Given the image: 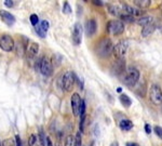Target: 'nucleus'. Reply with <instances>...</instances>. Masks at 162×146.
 <instances>
[{
  "label": "nucleus",
  "mask_w": 162,
  "mask_h": 146,
  "mask_svg": "<svg viewBox=\"0 0 162 146\" xmlns=\"http://www.w3.org/2000/svg\"><path fill=\"white\" fill-rule=\"evenodd\" d=\"M112 48H114V43H112L110 38H103L100 40V42L96 45L95 52H96L97 56L102 57V59H107V57L112 53Z\"/></svg>",
  "instance_id": "obj_1"
},
{
  "label": "nucleus",
  "mask_w": 162,
  "mask_h": 146,
  "mask_svg": "<svg viewBox=\"0 0 162 146\" xmlns=\"http://www.w3.org/2000/svg\"><path fill=\"white\" fill-rule=\"evenodd\" d=\"M75 75L76 74L72 70H67L63 74L62 76L59 77V86L61 89H64L65 91L69 92L72 91V88H74V85H75L76 80H75Z\"/></svg>",
  "instance_id": "obj_2"
},
{
  "label": "nucleus",
  "mask_w": 162,
  "mask_h": 146,
  "mask_svg": "<svg viewBox=\"0 0 162 146\" xmlns=\"http://www.w3.org/2000/svg\"><path fill=\"white\" fill-rule=\"evenodd\" d=\"M140 80V72L138 69H136L135 67H131L130 69L125 73L124 77H123V83H124L127 87H134Z\"/></svg>",
  "instance_id": "obj_3"
},
{
  "label": "nucleus",
  "mask_w": 162,
  "mask_h": 146,
  "mask_svg": "<svg viewBox=\"0 0 162 146\" xmlns=\"http://www.w3.org/2000/svg\"><path fill=\"white\" fill-rule=\"evenodd\" d=\"M129 45L130 42L129 40H120L116 46H114L112 48V54L115 55L117 59H124V55L128 52Z\"/></svg>",
  "instance_id": "obj_4"
},
{
  "label": "nucleus",
  "mask_w": 162,
  "mask_h": 146,
  "mask_svg": "<svg viewBox=\"0 0 162 146\" xmlns=\"http://www.w3.org/2000/svg\"><path fill=\"white\" fill-rule=\"evenodd\" d=\"M106 30L115 36L121 35L122 33L124 32V24L121 21H119V20L110 21V22L107 23Z\"/></svg>",
  "instance_id": "obj_5"
},
{
  "label": "nucleus",
  "mask_w": 162,
  "mask_h": 146,
  "mask_svg": "<svg viewBox=\"0 0 162 146\" xmlns=\"http://www.w3.org/2000/svg\"><path fill=\"white\" fill-rule=\"evenodd\" d=\"M149 98L155 105L162 104V90L158 85H153L149 89Z\"/></svg>",
  "instance_id": "obj_6"
},
{
  "label": "nucleus",
  "mask_w": 162,
  "mask_h": 146,
  "mask_svg": "<svg viewBox=\"0 0 162 146\" xmlns=\"http://www.w3.org/2000/svg\"><path fill=\"white\" fill-rule=\"evenodd\" d=\"M39 70L40 73L46 77H50L53 73V66L47 57L43 56L40 59V63H39Z\"/></svg>",
  "instance_id": "obj_7"
},
{
  "label": "nucleus",
  "mask_w": 162,
  "mask_h": 146,
  "mask_svg": "<svg viewBox=\"0 0 162 146\" xmlns=\"http://www.w3.org/2000/svg\"><path fill=\"white\" fill-rule=\"evenodd\" d=\"M15 47V42L14 39L10 35H2L0 37V48L6 52L12 51Z\"/></svg>",
  "instance_id": "obj_8"
},
{
  "label": "nucleus",
  "mask_w": 162,
  "mask_h": 146,
  "mask_svg": "<svg viewBox=\"0 0 162 146\" xmlns=\"http://www.w3.org/2000/svg\"><path fill=\"white\" fill-rule=\"evenodd\" d=\"M111 73L116 76H120L121 74L125 73V60L124 59H117V60L111 64L110 67Z\"/></svg>",
  "instance_id": "obj_9"
},
{
  "label": "nucleus",
  "mask_w": 162,
  "mask_h": 146,
  "mask_svg": "<svg viewBox=\"0 0 162 146\" xmlns=\"http://www.w3.org/2000/svg\"><path fill=\"white\" fill-rule=\"evenodd\" d=\"M82 32H83L82 26H81L80 23L77 22L72 27V39L75 46H79L81 43V41H82Z\"/></svg>",
  "instance_id": "obj_10"
},
{
  "label": "nucleus",
  "mask_w": 162,
  "mask_h": 146,
  "mask_svg": "<svg viewBox=\"0 0 162 146\" xmlns=\"http://www.w3.org/2000/svg\"><path fill=\"white\" fill-rule=\"evenodd\" d=\"M84 30H85V35L91 38L95 35V33L97 30V23L94 19H91L85 22V26H84Z\"/></svg>",
  "instance_id": "obj_11"
},
{
  "label": "nucleus",
  "mask_w": 162,
  "mask_h": 146,
  "mask_svg": "<svg viewBox=\"0 0 162 146\" xmlns=\"http://www.w3.org/2000/svg\"><path fill=\"white\" fill-rule=\"evenodd\" d=\"M82 98H80L78 93H74L70 98V104H72V114L75 116H78L79 115V108H80V104Z\"/></svg>",
  "instance_id": "obj_12"
},
{
  "label": "nucleus",
  "mask_w": 162,
  "mask_h": 146,
  "mask_svg": "<svg viewBox=\"0 0 162 146\" xmlns=\"http://www.w3.org/2000/svg\"><path fill=\"white\" fill-rule=\"evenodd\" d=\"M0 17L3 22L6 23L7 25L12 26L14 23H15V17L13 14H11L8 11H4V10H0Z\"/></svg>",
  "instance_id": "obj_13"
},
{
  "label": "nucleus",
  "mask_w": 162,
  "mask_h": 146,
  "mask_svg": "<svg viewBox=\"0 0 162 146\" xmlns=\"http://www.w3.org/2000/svg\"><path fill=\"white\" fill-rule=\"evenodd\" d=\"M28 144L29 146H44L46 140L41 139L39 134H31L28 139Z\"/></svg>",
  "instance_id": "obj_14"
},
{
  "label": "nucleus",
  "mask_w": 162,
  "mask_h": 146,
  "mask_svg": "<svg viewBox=\"0 0 162 146\" xmlns=\"http://www.w3.org/2000/svg\"><path fill=\"white\" fill-rule=\"evenodd\" d=\"M38 52H39V45L36 43V42L30 43V46H29L27 48V50H26V54H27V57L29 60L35 59V57L37 56Z\"/></svg>",
  "instance_id": "obj_15"
},
{
  "label": "nucleus",
  "mask_w": 162,
  "mask_h": 146,
  "mask_svg": "<svg viewBox=\"0 0 162 146\" xmlns=\"http://www.w3.org/2000/svg\"><path fill=\"white\" fill-rule=\"evenodd\" d=\"M122 9H123V11L125 12V14H129V15L131 16H136V15H142V11L138 9H134V8H132L131 6H129V4H123L122 6Z\"/></svg>",
  "instance_id": "obj_16"
},
{
  "label": "nucleus",
  "mask_w": 162,
  "mask_h": 146,
  "mask_svg": "<svg viewBox=\"0 0 162 146\" xmlns=\"http://www.w3.org/2000/svg\"><path fill=\"white\" fill-rule=\"evenodd\" d=\"M156 24L155 23H150V24H148V25L144 26V28L142 29V36L143 37H148V36H150L151 34H153L155 30H156Z\"/></svg>",
  "instance_id": "obj_17"
},
{
  "label": "nucleus",
  "mask_w": 162,
  "mask_h": 146,
  "mask_svg": "<svg viewBox=\"0 0 162 146\" xmlns=\"http://www.w3.org/2000/svg\"><path fill=\"white\" fill-rule=\"evenodd\" d=\"M119 127L122 131H130L133 128V124H132L131 120L129 119H122L120 122H119Z\"/></svg>",
  "instance_id": "obj_18"
},
{
  "label": "nucleus",
  "mask_w": 162,
  "mask_h": 146,
  "mask_svg": "<svg viewBox=\"0 0 162 146\" xmlns=\"http://www.w3.org/2000/svg\"><path fill=\"white\" fill-rule=\"evenodd\" d=\"M136 7H138L140 9H147L149 8L151 4V0H134L133 1Z\"/></svg>",
  "instance_id": "obj_19"
},
{
  "label": "nucleus",
  "mask_w": 162,
  "mask_h": 146,
  "mask_svg": "<svg viewBox=\"0 0 162 146\" xmlns=\"http://www.w3.org/2000/svg\"><path fill=\"white\" fill-rule=\"evenodd\" d=\"M119 100H120V102H121V104L124 106V107H130L132 104V100L130 98H129V95H127V94H121L120 95V98H119Z\"/></svg>",
  "instance_id": "obj_20"
},
{
  "label": "nucleus",
  "mask_w": 162,
  "mask_h": 146,
  "mask_svg": "<svg viewBox=\"0 0 162 146\" xmlns=\"http://www.w3.org/2000/svg\"><path fill=\"white\" fill-rule=\"evenodd\" d=\"M137 24L140 26H146L148 25V24H150V23L153 22V19L151 17V16H143V17H140V20H137L136 21Z\"/></svg>",
  "instance_id": "obj_21"
},
{
  "label": "nucleus",
  "mask_w": 162,
  "mask_h": 146,
  "mask_svg": "<svg viewBox=\"0 0 162 146\" xmlns=\"http://www.w3.org/2000/svg\"><path fill=\"white\" fill-rule=\"evenodd\" d=\"M85 101L82 100L80 104V108H79V115H80V120H84L85 119Z\"/></svg>",
  "instance_id": "obj_22"
},
{
  "label": "nucleus",
  "mask_w": 162,
  "mask_h": 146,
  "mask_svg": "<svg viewBox=\"0 0 162 146\" xmlns=\"http://www.w3.org/2000/svg\"><path fill=\"white\" fill-rule=\"evenodd\" d=\"M107 8H108V11H109V13H110L111 15L120 16V11H119L118 7L114 6V4H108V6H107Z\"/></svg>",
  "instance_id": "obj_23"
},
{
  "label": "nucleus",
  "mask_w": 162,
  "mask_h": 146,
  "mask_svg": "<svg viewBox=\"0 0 162 146\" xmlns=\"http://www.w3.org/2000/svg\"><path fill=\"white\" fill-rule=\"evenodd\" d=\"M61 62H62V56H61L59 54H54L53 57H52V62H51L52 66L54 67L59 66V65H61Z\"/></svg>",
  "instance_id": "obj_24"
},
{
  "label": "nucleus",
  "mask_w": 162,
  "mask_h": 146,
  "mask_svg": "<svg viewBox=\"0 0 162 146\" xmlns=\"http://www.w3.org/2000/svg\"><path fill=\"white\" fill-rule=\"evenodd\" d=\"M120 19H121V22H128V23H133L135 22V19L133 16L129 15V14H120Z\"/></svg>",
  "instance_id": "obj_25"
},
{
  "label": "nucleus",
  "mask_w": 162,
  "mask_h": 146,
  "mask_svg": "<svg viewBox=\"0 0 162 146\" xmlns=\"http://www.w3.org/2000/svg\"><path fill=\"white\" fill-rule=\"evenodd\" d=\"M65 146H75V137L72 134L67 135L65 139Z\"/></svg>",
  "instance_id": "obj_26"
},
{
  "label": "nucleus",
  "mask_w": 162,
  "mask_h": 146,
  "mask_svg": "<svg viewBox=\"0 0 162 146\" xmlns=\"http://www.w3.org/2000/svg\"><path fill=\"white\" fill-rule=\"evenodd\" d=\"M63 12L65 14H70L72 13V7L69 6V3L67 1L64 2V7H63Z\"/></svg>",
  "instance_id": "obj_27"
},
{
  "label": "nucleus",
  "mask_w": 162,
  "mask_h": 146,
  "mask_svg": "<svg viewBox=\"0 0 162 146\" xmlns=\"http://www.w3.org/2000/svg\"><path fill=\"white\" fill-rule=\"evenodd\" d=\"M40 28L42 29V30H43L44 33H47L48 32V29H49V27H50V24H49V22H48V21H46V20H44V21H42V22L40 23Z\"/></svg>",
  "instance_id": "obj_28"
},
{
  "label": "nucleus",
  "mask_w": 162,
  "mask_h": 146,
  "mask_svg": "<svg viewBox=\"0 0 162 146\" xmlns=\"http://www.w3.org/2000/svg\"><path fill=\"white\" fill-rule=\"evenodd\" d=\"M29 20H30V23L34 26H37L38 23H39V17H38L37 14H31L30 17H29Z\"/></svg>",
  "instance_id": "obj_29"
},
{
  "label": "nucleus",
  "mask_w": 162,
  "mask_h": 146,
  "mask_svg": "<svg viewBox=\"0 0 162 146\" xmlns=\"http://www.w3.org/2000/svg\"><path fill=\"white\" fill-rule=\"evenodd\" d=\"M36 33H37L38 35H39V37H40V38H46V37H47V33H44L43 30H42V29L40 28V26H36Z\"/></svg>",
  "instance_id": "obj_30"
},
{
  "label": "nucleus",
  "mask_w": 162,
  "mask_h": 146,
  "mask_svg": "<svg viewBox=\"0 0 162 146\" xmlns=\"http://www.w3.org/2000/svg\"><path fill=\"white\" fill-rule=\"evenodd\" d=\"M2 146H15V141L13 139H6L2 142Z\"/></svg>",
  "instance_id": "obj_31"
},
{
  "label": "nucleus",
  "mask_w": 162,
  "mask_h": 146,
  "mask_svg": "<svg viewBox=\"0 0 162 146\" xmlns=\"http://www.w3.org/2000/svg\"><path fill=\"white\" fill-rule=\"evenodd\" d=\"M81 144H82V142H81V132L79 131V132H77L75 137V146H81Z\"/></svg>",
  "instance_id": "obj_32"
},
{
  "label": "nucleus",
  "mask_w": 162,
  "mask_h": 146,
  "mask_svg": "<svg viewBox=\"0 0 162 146\" xmlns=\"http://www.w3.org/2000/svg\"><path fill=\"white\" fill-rule=\"evenodd\" d=\"M16 49H17V55H23L25 46L23 45V43H19V46H16Z\"/></svg>",
  "instance_id": "obj_33"
},
{
  "label": "nucleus",
  "mask_w": 162,
  "mask_h": 146,
  "mask_svg": "<svg viewBox=\"0 0 162 146\" xmlns=\"http://www.w3.org/2000/svg\"><path fill=\"white\" fill-rule=\"evenodd\" d=\"M153 131H155V133H156L158 137L162 139V127H160V126H156V127L153 128Z\"/></svg>",
  "instance_id": "obj_34"
},
{
  "label": "nucleus",
  "mask_w": 162,
  "mask_h": 146,
  "mask_svg": "<svg viewBox=\"0 0 162 146\" xmlns=\"http://www.w3.org/2000/svg\"><path fill=\"white\" fill-rule=\"evenodd\" d=\"M15 146H23V142L21 140L20 135H16L15 137Z\"/></svg>",
  "instance_id": "obj_35"
},
{
  "label": "nucleus",
  "mask_w": 162,
  "mask_h": 146,
  "mask_svg": "<svg viewBox=\"0 0 162 146\" xmlns=\"http://www.w3.org/2000/svg\"><path fill=\"white\" fill-rule=\"evenodd\" d=\"M3 3H4V6L8 7V8H12V7L14 6V1H12V0H6Z\"/></svg>",
  "instance_id": "obj_36"
},
{
  "label": "nucleus",
  "mask_w": 162,
  "mask_h": 146,
  "mask_svg": "<svg viewBox=\"0 0 162 146\" xmlns=\"http://www.w3.org/2000/svg\"><path fill=\"white\" fill-rule=\"evenodd\" d=\"M145 131H146L147 134H150V133H151V127H150L149 124H145Z\"/></svg>",
  "instance_id": "obj_37"
},
{
  "label": "nucleus",
  "mask_w": 162,
  "mask_h": 146,
  "mask_svg": "<svg viewBox=\"0 0 162 146\" xmlns=\"http://www.w3.org/2000/svg\"><path fill=\"white\" fill-rule=\"evenodd\" d=\"M92 2H93V4H95V6H100V7L104 6V1H101V0H93Z\"/></svg>",
  "instance_id": "obj_38"
},
{
  "label": "nucleus",
  "mask_w": 162,
  "mask_h": 146,
  "mask_svg": "<svg viewBox=\"0 0 162 146\" xmlns=\"http://www.w3.org/2000/svg\"><path fill=\"white\" fill-rule=\"evenodd\" d=\"M46 143H47V146H53V144H52V141H51V139L49 137H46Z\"/></svg>",
  "instance_id": "obj_39"
},
{
  "label": "nucleus",
  "mask_w": 162,
  "mask_h": 146,
  "mask_svg": "<svg viewBox=\"0 0 162 146\" xmlns=\"http://www.w3.org/2000/svg\"><path fill=\"white\" fill-rule=\"evenodd\" d=\"M110 146H119V144H118L117 141H115V142H112V143L110 144Z\"/></svg>",
  "instance_id": "obj_40"
},
{
  "label": "nucleus",
  "mask_w": 162,
  "mask_h": 146,
  "mask_svg": "<svg viewBox=\"0 0 162 146\" xmlns=\"http://www.w3.org/2000/svg\"><path fill=\"white\" fill-rule=\"evenodd\" d=\"M127 146H140L137 143H129Z\"/></svg>",
  "instance_id": "obj_41"
},
{
  "label": "nucleus",
  "mask_w": 162,
  "mask_h": 146,
  "mask_svg": "<svg viewBox=\"0 0 162 146\" xmlns=\"http://www.w3.org/2000/svg\"><path fill=\"white\" fill-rule=\"evenodd\" d=\"M117 91H118V92H121V91H122V88H118V89H117Z\"/></svg>",
  "instance_id": "obj_42"
},
{
  "label": "nucleus",
  "mask_w": 162,
  "mask_h": 146,
  "mask_svg": "<svg viewBox=\"0 0 162 146\" xmlns=\"http://www.w3.org/2000/svg\"><path fill=\"white\" fill-rule=\"evenodd\" d=\"M0 146H1V143H0Z\"/></svg>",
  "instance_id": "obj_43"
},
{
  "label": "nucleus",
  "mask_w": 162,
  "mask_h": 146,
  "mask_svg": "<svg viewBox=\"0 0 162 146\" xmlns=\"http://www.w3.org/2000/svg\"><path fill=\"white\" fill-rule=\"evenodd\" d=\"M56 146H59V145H56Z\"/></svg>",
  "instance_id": "obj_44"
}]
</instances>
